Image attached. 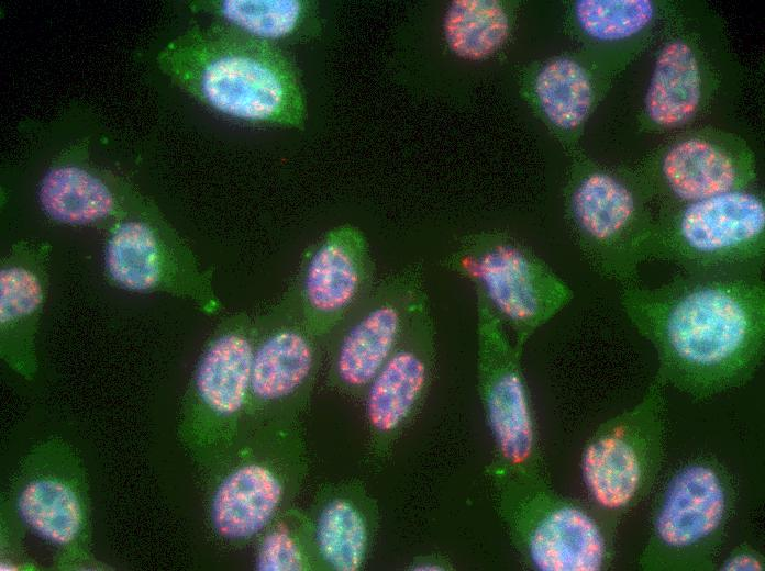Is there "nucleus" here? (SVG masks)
<instances>
[{"label":"nucleus","mask_w":765,"mask_h":571,"mask_svg":"<svg viewBox=\"0 0 765 571\" xmlns=\"http://www.w3.org/2000/svg\"><path fill=\"white\" fill-rule=\"evenodd\" d=\"M498 514L520 557L539 571H602L614 531L592 508L554 491L546 478L489 469Z\"/></svg>","instance_id":"obj_3"},{"label":"nucleus","mask_w":765,"mask_h":571,"mask_svg":"<svg viewBox=\"0 0 765 571\" xmlns=\"http://www.w3.org/2000/svg\"><path fill=\"white\" fill-rule=\"evenodd\" d=\"M620 302L656 351L655 377L694 400L744 385L762 365V275L681 272L658 287H623Z\"/></svg>","instance_id":"obj_1"},{"label":"nucleus","mask_w":765,"mask_h":571,"mask_svg":"<svg viewBox=\"0 0 765 571\" xmlns=\"http://www.w3.org/2000/svg\"><path fill=\"white\" fill-rule=\"evenodd\" d=\"M252 36L277 44L310 40L321 31L319 5L308 0H219L192 2ZM278 45V44H277Z\"/></svg>","instance_id":"obj_22"},{"label":"nucleus","mask_w":765,"mask_h":571,"mask_svg":"<svg viewBox=\"0 0 765 571\" xmlns=\"http://www.w3.org/2000/svg\"><path fill=\"white\" fill-rule=\"evenodd\" d=\"M652 205L632 169L575 168L567 211L583 256L598 276L622 288L640 283L655 222Z\"/></svg>","instance_id":"obj_7"},{"label":"nucleus","mask_w":765,"mask_h":571,"mask_svg":"<svg viewBox=\"0 0 765 571\" xmlns=\"http://www.w3.org/2000/svg\"><path fill=\"white\" fill-rule=\"evenodd\" d=\"M434 366L435 327L426 300L362 396L377 449H387L420 410L432 383Z\"/></svg>","instance_id":"obj_16"},{"label":"nucleus","mask_w":765,"mask_h":571,"mask_svg":"<svg viewBox=\"0 0 765 571\" xmlns=\"http://www.w3.org/2000/svg\"><path fill=\"white\" fill-rule=\"evenodd\" d=\"M375 281V264L364 234L344 224L328 231L304 251L282 294L325 346Z\"/></svg>","instance_id":"obj_15"},{"label":"nucleus","mask_w":765,"mask_h":571,"mask_svg":"<svg viewBox=\"0 0 765 571\" xmlns=\"http://www.w3.org/2000/svg\"><path fill=\"white\" fill-rule=\"evenodd\" d=\"M533 93L543 115L556 128L580 127L596 101L594 75L573 57H556L544 64L533 81Z\"/></svg>","instance_id":"obj_24"},{"label":"nucleus","mask_w":765,"mask_h":571,"mask_svg":"<svg viewBox=\"0 0 765 571\" xmlns=\"http://www.w3.org/2000/svg\"><path fill=\"white\" fill-rule=\"evenodd\" d=\"M76 478L56 470H36L22 481L16 510L41 538L58 547L81 539L85 527L84 496Z\"/></svg>","instance_id":"obj_21"},{"label":"nucleus","mask_w":765,"mask_h":571,"mask_svg":"<svg viewBox=\"0 0 765 571\" xmlns=\"http://www.w3.org/2000/svg\"><path fill=\"white\" fill-rule=\"evenodd\" d=\"M654 60L641 122L652 132L685 126L708 109L724 78L728 56L717 18L675 5Z\"/></svg>","instance_id":"obj_9"},{"label":"nucleus","mask_w":765,"mask_h":571,"mask_svg":"<svg viewBox=\"0 0 765 571\" xmlns=\"http://www.w3.org/2000/svg\"><path fill=\"white\" fill-rule=\"evenodd\" d=\"M470 281L521 348L573 299L570 287L540 257L505 237H480L444 259Z\"/></svg>","instance_id":"obj_8"},{"label":"nucleus","mask_w":765,"mask_h":571,"mask_svg":"<svg viewBox=\"0 0 765 571\" xmlns=\"http://www.w3.org/2000/svg\"><path fill=\"white\" fill-rule=\"evenodd\" d=\"M255 321L245 414L270 422L288 419L309 400L324 346L284 294L255 314Z\"/></svg>","instance_id":"obj_14"},{"label":"nucleus","mask_w":765,"mask_h":571,"mask_svg":"<svg viewBox=\"0 0 765 571\" xmlns=\"http://www.w3.org/2000/svg\"><path fill=\"white\" fill-rule=\"evenodd\" d=\"M734 496L732 477L716 458L698 457L679 467L654 504L639 568L644 571L714 569Z\"/></svg>","instance_id":"obj_6"},{"label":"nucleus","mask_w":765,"mask_h":571,"mask_svg":"<svg viewBox=\"0 0 765 571\" xmlns=\"http://www.w3.org/2000/svg\"><path fill=\"white\" fill-rule=\"evenodd\" d=\"M765 569V560L761 552L749 545L733 549L720 566L725 571H761Z\"/></svg>","instance_id":"obj_28"},{"label":"nucleus","mask_w":765,"mask_h":571,"mask_svg":"<svg viewBox=\"0 0 765 571\" xmlns=\"http://www.w3.org/2000/svg\"><path fill=\"white\" fill-rule=\"evenodd\" d=\"M256 335L255 315L221 320L198 360L185 399L186 418L199 426H235L246 412Z\"/></svg>","instance_id":"obj_17"},{"label":"nucleus","mask_w":765,"mask_h":571,"mask_svg":"<svg viewBox=\"0 0 765 571\" xmlns=\"http://www.w3.org/2000/svg\"><path fill=\"white\" fill-rule=\"evenodd\" d=\"M666 384L654 378L642 399L601 423L586 441L580 471L592 510L616 533L650 494L666 443Z\"/></svg>","instance_id":"obj_5"},{"label":"nucleus","mask_w":765,"mask_h":571,"mask_svg":"<svg viewBox=\"0 0 765 571\" xmlns=\"http://www.w3.org/2000/svg\"><path fill=\"white\" fill-rule=\"evenodd\" d=\"M688 273L762 275L765 203L751 188L658 209L646 260Z\"/></svg>","instance_id":"obj_4"},{"label":"nucleus","mask_w":765,"mask_h":571,"mask_svg":"<svg viewBox=\"0 0 765 571\" xmlns=\"http://www.w3.org/2000/svg\"><path fill=\"white\" fill-rule=\"evenodd\" d=\"M673 8L654 0H578L574 16L583 34L595 43L635 48Z\"/></svg>","instance_id":"obj_25"},{"label":"nucleus","mask_w":765,"mask_h":571,"mask_svg":"<svg viewBox=\"0 0 765 571\" xmlns=\"http://www.w3.org/2000/svg\"><path fill=\"white\" fill-rule=\"evenodd\" d=\"M370 504L361 492H345L320 508L313 530L315 551L331 570L357 571L367 558L373 534Z\"/></svg>","instance_id":"obj_23"},{"label":"nucleus","mask_w":765,"mask_h":571,"mask_svg":"<svg viewBox=\"0 0 765 571\" xmlns=\"http://www.w3.org/2000/svg\"><path fill=\"white\" fill-rule=\"evenodd\" d=\"M426 300L421 264L408 265L376 280L324 346L330 385L362 398Z\"/></svg>","instance_id":"obj_12"},{"label":"nucleus","mask_w":765,"mask_h":571,"mask_svg":"<svg viewBox=\"0 0 765 571\" xmlns=\"http://www.w3.org/2000/svg\"><path fill=\"white\" fill-rule=\"evenodd\" d=\"M38 199L51 219L69 225L115 223L146 202L113 178L70 161L48 169Z\"/></svg>","instance_id":"obj_20"},{"label":"nucleus","mask_w":765,"mask_h":571,"mask_svg":"<svg viewBox=\"0 0 765 571\" xmlns=\"http://www.w3.org/2000/svg\"><path fill=\"white\" fill-rule=\"evenodd\" d=\"M162 69L212 109L252 123L303 127L297 68L279 45L226 23L195 25L158 55Z\"/></svg>","instance_id":"obj_2"},{"label":"nucleus","mask_w":765,"mask_h":571,"mask_svg":"<svg viewBox=\"0 0 765 571\" xmlns=\"http://www.w3.org/2000/svg\"><path fill=\"white\" fill-rule=\"evenodd\" d=\"M632 171L658 209L751 188L757 177L747 143L716 127L675 135Z\"/></svg>","instance_id":"obj_13"},{"label":"nucleus","mask_w":765,"mask_h":571,"mask_svg":"<svg viewBox=\"0 0 765 571\" xmlns=\"http://www.w3.org/2000/svg\"><path fill=\"white\" fill-rule=\"evenodd\" d=\"M414 570H448V563L443 558L424 557L414 562Z\"/></svg>","instance_id":"obj_29"},{"label":"nucleus","mask_w":765,"mask_h":571,"mask_svg":"<svg viewBox=\"0 0 765 571\" xmlns=\"http://www.w3.org/2000/svg\"><path fill=\"white\" fill-rule=\"evenodd\" d=\"M108 282L135 293H165L215 314L222 302L214 268H203L188 243L151 203L115 222L103 254Z\"/></svg>","instance_id":"obj_10"},{"label":"nucleus","mask_w":765,"mask_h":571,"mask_svg":"<svg viewBox=\"0 0 765 571\" xmlns=\"http://www.w3.org/2000/svg\"><path fill=\"white\" fill-rule=\"evenodd\" d=\"M445 41L457 56L484 59L498 51L510 31L507 11L494 0H456L443 22Z\"/></svg>","instance_id":"obj_26"},{"label":"nucleus","mask_w":765,"mask_h":571,"mask_svg":"<svg viewBox=\"0 0 765 571\" xmlns=\"http://www.w3.org/2000/svg\"><path fill=\"white\" fill-rule=\"evenodd\" d=\"M477 387L496 448L492 469L546 478L521 356L503 324L476 294Z\"/></svg>","instance_id":"obj_11"},{"label":"nucleus","mask_w":765,"mask_h":571,"mask_svg":"<svg viewBox=\"0 0 765 571\" xmlns=\"http://www.w3.org/2000/svg\"><path fill=\"white\" fill-rule=\"evenodd\" d=\"M52 247L20 240L0 264V354L26 380L37 370L35 338L47 299Z\"/></svg>","instance_id":"obj_18"},{"label":"nucleus","mask_w":765,"mask_h":571,"mask_svg":"<svg viewBox=\"0 0 765 571\" xmlns=\"http://www.w3.org/2000/svg\"><path fill=\"white\" fill-rule=\"evenodd\" d=\"M287 495L282 469L253 458L231 470L217 486L210 507L213 529L228 540H248L274 522Z\"/></svg>","instance_id":"obj_19"},{"label":"nucleus","mask_w":765,"mask_h":571,"mask_svg":"<svg viewBox=\"0 0 765 571\" xmlns=\"http://www.w3.org/2000/svg\"><path fill=\"white\" fill-rule=\"evenodd\" d=\"M308 567L306 544L296 526L280 520L265 533L256 556V568L262 571H300Z\"/></svg>","instance_id":"obj_27"}]
</instances>
